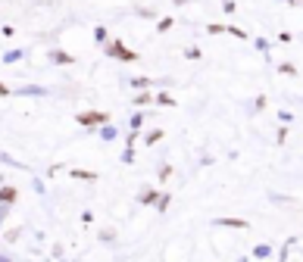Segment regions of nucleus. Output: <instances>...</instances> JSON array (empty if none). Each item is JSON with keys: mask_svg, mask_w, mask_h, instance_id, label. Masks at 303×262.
I'll list each match as a JSON object with an SVG mask.
<instances>
[{"mask_svg": "<svg viewBox=\"0 0 303 262\" xmlns=\"http://www.w3.org/2000/svg\"><path fill=\"white\" fill-rule=\"evenodd\" d=\"M78 122H81V125H91V122H106V116H103V112H91V116H78Z\"/></svg>", "mask_w": 303, "mask_h": 262, "instance_id": "obj_1", "label": "nucleus"}, {"mask_svg": "<svg viewBox=\"0 0 303 262\" xmlns=\"http://www.w3.org/2000/svg\"><path fill=\"white\" fill-rule=\"evenodd\" d=\"M110 53H116V56H122V60H135V56H132V53H128L125 47H122V44H113V47H110Z\"/></svg>", "mask_w": 303, "mask_h": 262, "instance_id": "obj_2", "label": "nucleus"}, {"mask_svg": "<svg viewBox=\"0 0 303 262\" xmlns=\"http://www.w3.org/2000/svg\"><path fill=\"white\" fill-rule=\"evenodd\" d=\"M219 225H228V228H247V222H241V219H225Z\"/></svg>", "mask_w": 303, "mask_h": 262, "instance_id": "obj_3", "label": "nucleus"}, {"mask_svg": "<svg viewBox=\"0 0 303 262\" xmlns=\"http://www.w3.org/2000/svg\"><path fill=\"white\" fill-rule=\"evenodd\" d=\"M0 200H4V203H13V200H16V191H10V187H4V191H0Z\"/></svg>", "mask_w": 303, "mask_h": 262, "instance_id": "obj_4", "label": "nucleus"}, {"mask_svg": "<svg viewBox=\"0 0 303 262\" xmlns=\"http://www.w3.org/2000/svg\"><path fill=\"white\" fill-rule=\"evenodd\" d=\"M0 94H7V88H4V84H0Z\"/></svg>", "mask_w": 303, "mask_h": 262, "instance_id": "obj_5", "label": "nucleus"}]
</instances>
